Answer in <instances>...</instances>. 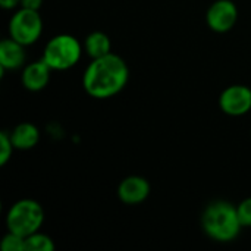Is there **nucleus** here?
Instances as JSON below:
<instances>
[{
	"instance_id": "1",
	"label": "nucleus",
	"mask_w": 251,
	"mask_h": 251,
	"mask_svg": "<svg viewBox=\"0 0 251 251\" xmlns=\"http://www.w3.org/2000/svg\"><path fill=\"white\" fill-rule=\"evenodd\" d=\"M129 79V68L126 62L109 53L103 57L91 59L82 75V87L88 96L94 99H109L121 93Z\"/></svg>"
},
{
	"instance_id": "2",
	"label": "nucleus",
	"mask_w": 251,
	"mask_h": 251,
	"mask_svg": "<svg viewBox=\"0 0 251 251\" xmlns=\"http://www.w3.org/2000/svg\"><path fill=\"white\" fill-rule=\"evenodd\" d=\"M201 228L213 241L231 243L237 240L243 229L237 206L226 200H215L209 203L201 215Z\"/></svg>"
},
{
	"instance_id": "3",
	"label": "nucleus",
	"mask_w": 251,
	"mask_h": 251,
	"mask_svg": "<svg viewBox=\"0 0 251 251\" xmlns=\"http://www.w3.org/2000/svg\"><path fill=\"white\" fill-rule=\"evenodd\" d=\"M82 44L71 34H57L51 37L41 59L51 68V71H66L74 68L82 56Z\"/></svg>"
},
{
	"instance_id": "4",
	"label": "nucleus",
	"mask_w": 251,
	"mask_h": 251,
	"mask_svg": "<svg viewBox=\"0 0 251 251\" xmlns=\"http://www.w3.org/2000/svg\"><path fill=\"white\" fill-rule=\"evenodd\" d=\"M44 222V210L41 204L32 199L18 200L10 206L6 215L7 231L15 232L24 238L40 231Z\"/></svg>"
},
{
	"instance_id": "5",
	"label": "nucleus",
	"mask_w": 251,
	"mask_h": 251,
	"mask_svg": "<svg viewBox=\"0 0 251 251\" xmlns=\"http://www.w3.org/2000/svg\"><path fill=\"white\" fill-rule=\"evenodd\" d=\"M43 32V19L38 10L19 7L9 21V37L26 46L34 44Z\"/></svg>"
},
{
	"instance_id": "6",
	"label": "nucleus",
	"mask_w": 251,
	"mask_h": 251,
	"mask_svg": "<svg viewBox=\"0 0 251 251\" xmlns=\"http://www.w3.org/2000/svg\"><path fill=\"white\" fill-rule=\"evenodd\" d=\"M238 21V7L232 0H216L206 12L207 26L219 34L231 31Z\"/></svg>"
},
{
	"instance_id": "7",
	"label": "nucleus",
	"mask_w": 251,
	"mask_h": 251,
	"mask_svg": "<svg viewBox=\"0 0 251 251\" xmlns=\"http://www.w3.org/2000/svg\"><path fill=\"white\" fill-rule=\"evenodd\" d=\"M219 107L229 116H243L251 110V88L243 84L226 87L219 96Z\"/></svg>"
},
{
	"instance_id": "8",
	"label": "nucleus",
	"mask_w": 251,
	"mask_h": 251,
	"mask_svg": "<svg viewBox=\"0 0 251 251\" xmlns=\"http://www.w3.org/2000/svg\"><path fill=\"white\" fill-rule=\"evenodd\" d=\"M150 196V184L146 178L131 175L124 178L118 185V197L128 206L141 204Z\"/></svg>"
},
{
	"instance_id": "9",
	"label": "nucleus",
	"mask_w": 251,
	"mask_h": 251,
	"mask_svg": "<svg viewBox=\"0 0 251 251\" xmlns=\"http://www.w3.org/2000/svg\"><path fill=\"white\" fill-rule=\"evenodd\" d=\"M50 75H51V68L43 59H40L37 62L28 63L24 68L21 81L28 91L35 93L47 87V84L50 82Z\"/></svg>"
},
{
	"instance_id": "10",
	"label": "nucleus",
	"mask_w": 251,
	"mask_h": 251,
	"mask_svg": "<svg viewBox=\"0 0 251 251\" xmlns=\"http://www.w3.org/2000/svg\"><path fill=\"white\" fill-rule=\"evenodd\" d=\"M26 59L25 46L13 40L12 37L4 38L0 43V69L4 71H16L24 66Z\"/></svg>"
},
{
	"instance_id": "11",
	"label": "nucleus",
	"mask_w": 251,
	"mask_h": 251,
	"mask_svg": "<svg viewBox=\"0 0 251 251\" xmlns=\"http://www.w3.org/2000/svg\"><path fill=\"white\" fill-rule=\"evenodd\" d=\"M15 150H31L40 141V131L31 122H22L10 131Z\"/></svg>"
},
{
	"instance_id": "12",
	"label": "nucleus",
	"mask_w": 251,
	"mask_h": 251,
	"mask_svg": "<svg viewBox=\"0 0 251 251\" xmlns=\"http://www.w3.org/2000/svg\"><path fill=\"white\" fill-rule=\"evenodd\" d=\"M84 51L91 59L103 57L112 53V41L107 34L101 31H93L84 40Z\"/></svg>"
},
{
	"instance_id": "13",
	"label": "nucleus",
	"mask_w": 251,
	"mask_h": 251,
	"mask_svg": "<svg viewBox=\"0 0 251 251\" xmlns=\"http://www.w3.org/2000/svg\"><path fill=\"white\" fill-rule=\"evenodd\" d=\"M54 250V243L53 240L37 231L25 238V251H53Z\"/></svg>"
},
{
	"instance_id": "14",
	"label": "nucleus",
	"mask_w": 251,
	"mask_h": 251,
	"mask_svg": "<svg viewBox=\"0 0 251 251\" xmlns=\"http://www.w3.org/2000/svg\"><path fill=\"white\" fill-rule=\"evenodd\" d=\"M0 247L3 251H25V238L7 231V234L1 240Z\"/></svg>"
},
{
	"instance_id": "15",
	"label": "nucleus",
	"mask_w": 251,
	"mask_h": 251,
	"mask_svg": "<svg viewBox=\"0 0 251 251\" xmlns=\"http://www.w3.org/2000/svg\"><path fill=\"white\" fill-rule=\"evenodd\" d=\"M13 150L15 147L10 138V132H0V166H4L10 160Z\"/></svg>"
},
{
	"instance_id": "16",
	"label": "nucleus",
	"mask_w": 251,
	"mask_h": 251,
	"mask_svg": "<svg viewBox=\"0 0 251 251\" xmlns=\"http://www.w3.org/2000/svg\"><path fill=\"white\" fill-rule=\"evenodd\" d=\"M237 212L243 228H251V197L244 199L237 206Z\"/></svg>"
},
{
	"instance_id": "17",
	"label": "nucleus",
	"mask_w": 251,
	"mask_h": 251,
	"mask_svg": "<svg viewBox=\"0 0 251 251\" xmlns=\"http://www.w3.org/2000/svg\"><path fill=\"white\" fill-rule=\"evenodd\" d=\"M41 4H43V0H21V6H19V7L32 9V10H40Z\"/></svg>"
},
{
	"instance_id": "18",
	"label": "nucleus",
	"mask_w": 251,
	"mask_h": 251,
	"mask_svg": "<svg viewBox=\"0 0 251 251\" xmlns=\"http://www.w3.org/2000/svg\"><path fill=\"white\" fill-rule=\"evenodd\" d=\"M0 6L6 10H12L21 6V0H0Z\"/></svg>"
}]
</instances>
